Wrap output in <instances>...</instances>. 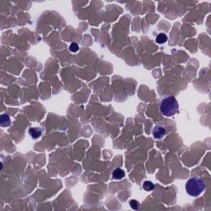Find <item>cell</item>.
I'll return each mask as SVG.
<instances>
[{
	"label": "cell",
	"instance_id": "3",
	"mask_svg": "<svg viewBox=\"0 0 211 211\" xmlns=\"http://www.w3.org/2000/svg\"><path fill=\"white\" fill-rule=\"evenodd\" d=\"M167 134V130L162 126H155L153 130V135L157 140H162Z\"/></svg>",
	"mask_w": 211,
	"mask_h": 211
},
{
	"label": "cell",
	"instance_id": "10",
	"mask_svg": "<svg viewBox=\"0 0 211 211\" xmlns=\"http://www.w3.org/2000/svg\"><path fill=\"white\" fill-rule=\"evenodd\" d=\"M78 49H79V47H78V45L77 43H72L70 46H69V50L71 52H77L78 50Z\"/></svg>",
	"mask_w": 211,
	"mask_h": 211
},
{
	"label": "cell",
	"instance_id": "4",
	"mask_svg": "<svg viewBox=\"0 0 211 211\" xmlns=\"http://www.w3.org/2000/svg\"><path fill=\"white\" fill-rule=\"evenodd\" d=\"M28 133L30 134V136L34 140H36V139L40 138L42 135V130L40 128H37V127L30 128L28 130Z\"/></svg>",
	"mask_w": 211,
	"mask_h": 211
},
{
	"label": "cell",
	"instance_id": "5",
	"mask_svg": "<svg viewBox=\"0 0 211 211\" xmlns=\"http://www.w3.org/2000/svg\"><path fill=\"white\" fill-rule=\"evenodd\" d=\"M0 124L3 127H7L11 125V120L8 114H3L0 116Z\"/></svg>",
	"mask_w": 211,
	"mask_h": 211
},
{
	"label": "cell",
	"instance_id": "9",
	"mask_svg": "<svg viewBox=\"0 0 211 211\" xmlns=\"http://www.w3.org/2000/svg\"><path fill=\"white\" fill-rule=\"evenodd\" d=\"M130 207H131L133 209H139V207H140V203L138 202L137 200H132L130 201Z\"/></svg>",
	"mask_w": 211,
	"mask_h": 211
},
{
	"label": "cell",
	"instance_id": "6",
	"mask_svg": "<svg viewBox=\"0 0 211 211\" xmlns=\"http://www.w3.org/2000/svg\"><path fill=\"white\" fill-rule=\"evenodd\" d=\"M124 177H125V172H124L122 169L120 168L115 169L113 173H112V177L115 180H120L122 179Z\"/></svg>",
	"mask_w": 211,
	"mask_h": 211
},
{
	"label": "cell",
	"instance_id": "7",
	"mask_svg": "<svg viewBox=\"0 0 211 211\" xmlns=\"http://www.w3.org/2000/svg\"><path fill=\"white\" fill-rule=\"evenodd\" d=\"M143 188L146 191H151L154 189V184L149 181H146L143 184Z\"/></svg>",
	"mask_w": 211,
	"mask_h": 211
},
{
	"label": "cell",
	"instance_id": "2",
	"mask_svg": "<svg viewBox=\"0 0 211 211\" xmlns=\"http://www.w3.org/2000/svg\"><path fill=\"white\" fill-rule=\"evenodd\" d=\"M179 109V105L176 97L169 96L163 99L160 106V111L164 116L170 117L174 116Z\"/></svg>",
	"mask_w": 211,
	"mask_h": 211
},
{
	"label": "cell",
	"instance_id": "8",
	"mask_svg": "<svg viewBox=\"0 0 211 211\" xmlns=\"http://www.w3.org/2000/svg\"><path fill=\"white\" fill-rule=\"evenodd\" d=\"M168 40V36L164 33H160L156 37V42L158 44H163Z\"/></svg>",
	"mask_w": 211,
	"mask_h": 211
},
{
	"label": "cell",
	"instance_id": "1",
	"mask_svg": "<svg viewBox=\"0 0 211 211\" xmlns=\"http://www.w3.org/2000/svg\"><path fill=\"white\" fill-rule=\"evenodd\" d=\"M206 189V184L200 177H194L188 180L185 185V190L189 195L193 197L199 196Z\"/></svg>",
	"mask_w": 211,
	"mask_h": 211
}]
</instances>
